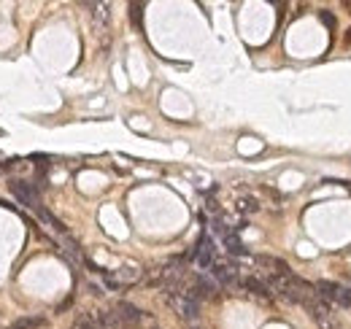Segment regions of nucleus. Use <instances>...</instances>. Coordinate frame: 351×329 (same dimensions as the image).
<instances>
[{"label":"nucleus","mask_w":351,"mask_h":329,"mask_svg":"<svg viewBox=\"0 0 351 329\" xmlns=\"http://www.w3.org/2000/svg\"><path fill=\"white\" fill-rule=\"evenodd\" d=\"M140 318H143V313L130 302H116L111 310L103 313V321L108 329H130V326H135Z\"/></svg>","instance_id":"obj_1"},{"label":"nucleus","mask_w":351,"mask_h":329,"mask_svg":"<svg viewBox=\"0 0 351 329\" xmlns=\"http://www.w3.org/2000/svg\"><path fill=\"white\" fill-rule=\"evenodd\" d=\"M168 302H170V308L186 321H194L200 316V300H194L186 289L184 292H176V294H168Z\"/></svg>","instance_id":"obj_2"},{"label":"nucleus","mask_w":351,"mask_h":329,"mask_svg":"<svg viewBox=\"0 0 351 329\" xmlns=\"http://www.w3.org/2000/svg\"><path fill=\"white\" fill-rule=\"evenodd\" d=\"M9 189H11V194H14V197H17L25 208L35 210V213L43 208L41 197H38V189H35L33 184H27V181H11V184H9Z\"/></svg>","instance_id":"obj_3"},{"label":"nucleus","mask_w":351,"mask_h":329,"mask_svg":"<svg viewBox=\"0 0 351 329\" xmlns=\"http://www.w3.org/2000/svg\"><path fill=\"white\" fill-rule=\"evenodd\" d=\"M211 276H214L216 284H224V286H238V267L230 262H219L216 259L214 264H211Z\"/></svg>","instance_id":"obj_4"},{"label":"nucleus","mask_w":351,"mask_h":329,"mask_svg":"<svg viewBox=\"0 0 351 329\" xmlns=\"http://www.w3.org/2000/svg\"><path fill=\"white\" fill-rule=\"evenodd\" d=\"M306 310L314 316L319 324H324V326H330V305H327V300H322L316 292L306 300Z\"/></svg>","instance_id":"obj_5"},{"label":"nucleus","mask_w":351,"mask_h":329,"mask_svg":"<svg viewBox=\"0 0 351 329\" xmlns=\"http://www.w3.org/2000/svg\"><path fill=\"white\" fill-rule=\"evenodd\" d=\"M194 259H197V264L203 270H208L211 264L216 262V246H214V240L211 238H200L197 240V248H194Z\"/></svg>","instance_id":"obj_6"},{"label":"nucleus","mask_w":351,"mask_h":329,"mask_svg":"<svg viewBox=\"0 0 351 329\" xmlns=\"http://www.w3.org/2000/svg\"><path fill=\"white\" fill-rule=\"evenodd\" d=\"M254 264H260V267H268L270 276H289V264L276 259V256H254Z\"/></svg>","instance_id":"obj_7"},{"label":"nucleus","mask_w":351,"mask_h":329,"mask_svg":"<svg viewBox=\"0 0 351 329\" xmlns=\"http://www.w3.org/2000/svg\"><path fill=\"white\" fill-rule=\"evenodd\" d=\"M240 286H243V289H248V292H252V294H257V297H262V300H268V297H273L270 286H268V281H262V278H254V276H248V278H243V281H240Z\"/></svg>","instance_id":"obj_8"},{"label":"nucleus","mask_w":351,"mask_h":329,"mask_svg":"<svg viewBox=\"0 0 351 329\" xmlns=\"http://www.w3.org/2000/svg\"><path fill=\"white\" fill-rule=\"evenodd\" d=\"M314 292L322 297V300H338L343 289L338 284H332V281H319V284H314Z\"/></svg>","instance_id":"obj_9"},{"label":"nucleus","mask_w":351,"mask_h":329,"mask_svg":"<svg viewBox=\"0 0 351 329\" xmlns=\"http://www.w3.org/2000/svg\"><path fill=\"white\" fill-rule=\"evenodd\" d=\"M79 329H108V326L103 321V313H87V316L79 321Z\"/></svg>","instance_id":"obj_10"},{"label":"nucleus","mask_w":351,"mask_h":329,"mask_svg":"<svg viewBox=\"0 0 351 329\" xmlns=\"http://www.w3.org/2000/svg\"><path fill=\"white\" fill-rule=\"evenodd\" d=\"M222 240H224V248H227L230 254H235V256H243V254H246L243 243L238 240V235H235V232H227V235H224Z\"/></svg>","instance_id":"obj_11"},{"label":"nucleus","mask_w":351,"mask_h":329,"mask_svg":"<svg viewBox=\"0 0 351 329\" xmlns=\"http://www.w3.org/2000/svg\"><path fill=\"white\" fill-rule=\"evenodd\" d=\"M238 210L240 213H257V210H260V202L252 200V197H240L238 200Z\"/></svg>","instance_id":"obj_12"},{"label":"nucleus","mask_w":351,"mask_h":329,"mask_svg":"<svg viewBox=\"0 0 351 329\" xmlns=\"http://www.w3.org/2000/svg\"><path fill=\"white\" fill-rule=\"evenodd\" d=\"M138 278H140V270H132V267L116 270V281H119V284H130V281H138Z\"/></svg>","instance_id":"obj_13"},{"label":"nucleus","mask_w":351,"mask_h":329,"mask_svg":"<svg viewBox=\"0 0 351 329\" xmlns=\"http://www.w3.org/2000/svg\"><path fill=\"white\" fill-rule=\"evenodd\" d=\"M41 324V318H22V321H17L11 329H33V326H38Z\"/></svg>","instance_id":"obj_14"},{"label":"nucleus","mask_w":351,"mask_h":329,"mask_svg":"<svg viewBox=\"0 0 351 329\" xmlns=\"http://www.w3.org/2000/svg\"><path fill=\"white\" fill-rule=\"evenodd\" d=\"M338 305H340V308H351V289H343V292H340Z\"/></svg>","instance_id":"obj_15"},{"label":"nucleus","mask_w":351,"mask_h":329,"mask_svg":"<svg viewBox=\"0 0 351 329\" xmlns=\"http://www.w3.org/2000/svg\"><path fill=\"white\" fill-rule=\"evenodd\" d=\"M95 17H97V22H106L108 19V6H95Z\"/></svg>","instance_id":"obj_16"},{"label":"nucleus","mask_w":351,"mask_h":329,"mask_svg":"<svg viewBox=\"0 0 351 329\" xmlns=\"http://www.w3.org/2000/svg\"><path fill=\"white\" fill-rule=\"evenodd\" d=\"M319 17H322V22H324L327 27H332V25H335V17H332L330 11H322V14H319Z\"/></svg>","instance_id":"obj_17"},{"label":"nucleus","mask_w":351,"mask_h":329,"mask_svg":"<svg viewBox=\"0 0 351 329\" xmlns=\"http://www.w3.org/2000/svg\"><path fill=\"white\" fill-rule=\"evenodd\" d=\"M140 9H143V6H132V22H135V25H140Z\"/></svg>","instance_id":"obj_18"},{"label":"nucleus","mask_w":351,"mask_h":329,"mask_svg":"<svg viewBox=\"0 0 351 329\" xmlns=\"http://www.w3.org/2000/svg\"><path fill=\"white\" fill-rule=\"evenodd\" d=\"M192 329H200V326H192Z\"/></svg>","instance_id":"obj_19"}]
</instances>
